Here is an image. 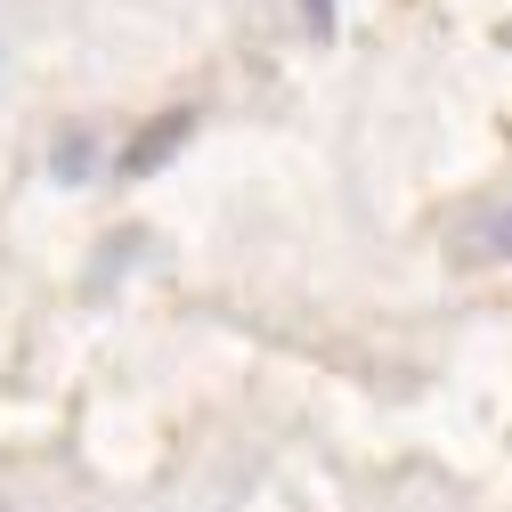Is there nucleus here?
<instances>
[{
  "label": "nucleus",
  "mask_w": 512,
  "mask_h": 512,
  "mask_svg": "<svg viewBox=\"0 0 512 512\" xmlns=\"http://www.w3.org/2000/svg\"><path fill=\"white\" fill-rule=\"evenodd\" d=\"M179 139H187V114H163V131H155V139H139V147H131V163H122V171H155V163H163V155H171Z\"/></svg>",
  "instance_id": "f257e3e1"
},
{
  "label": "nucleus",
  "mask_w": 512,
  "mask_h": 512,
  "mask_svg": "<svg viewBox=\"0 0 512 512\" xmlns=\"http://www.w3.org/2000/svg\"><path fill=\"white\" fill-rule=\"evenodd\" d=\"M488 244H496V252H512V220H496V236H488Z\"/></svg>",
  "instance_id": "f03ea898"
}]
</instances>
